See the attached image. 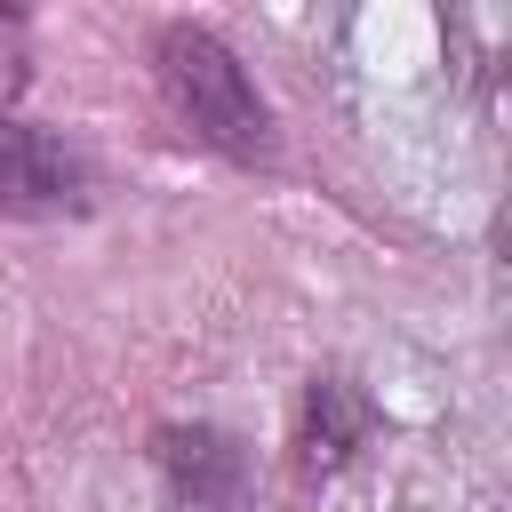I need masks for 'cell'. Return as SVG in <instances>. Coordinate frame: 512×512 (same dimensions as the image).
<instances>
[{
	"label": "cell",
	"instance_id": "cell-1",
	"mask_svg": "<svg viewBox=\"0 0 512 512\" xmlns=\"http://www.w3.org/2000/svg\"><path fill=\"white\" fill-rule=\"evenodd\" d=\"M152 72H160V96L176 104V120H184L200 144H216V152L240 160V168L272 160V104L256 96L248 64H240L208 24H160Z\"/></svg>",
	"mask_w": 512,
	"mask_h": 512
},
{
	"label": "cell",
	"instance_id": "cell-2",
	"mask_svg": "<svg viewBox=\"0 0 512 512\" xmlns=\"http://www.w3.org/2000/svg\"><path fill=\"white\" fill-rule=\"evenodd\" d=\"M152 464H160V488L176 512H248V496H256L248 448L216 424H160Z\"/></svg>",
	"mask_w": 512,
	"mask_h": 512
},
{
	"label": "cell",
	"instance_id": "cell-3",
	"mask_svg": "<svg viewBox=\"0 0 512 512\" xmlns=\"http://www.w3.org/2000/svg\"><path fill=\"white\" fill-rule=\"evenodd\" d=\"M80 200H88V160L64 136L0 112V208L8 216H64Z\"/></svg>",
	"mask_w": 512,
	"mask_h": 512
},
{
	"label": "cell",
	"instance_id": "cell-4",
	"mask_svg": "<svg viewBox=\"0 0 512 512\" xmlns=\"http://www.w3.org/2000/svg\"><path fill=\"white\" fill-rule=\"evenodd\" d=\"M368 432H376L368 392H360V384H344V376H320V384L304 392L296 456H304V472H336V464H352V456H360V440H368Z\"/></svg>",
	"mask_w": 512,
	"mask_h": 512
},
{
	"label": "cell",
	"instance_id": "cell-5",
	"mask_svg": "<svg viewBox=\"0 0 512 512\" xmlns=\"http://www.w3.org/2000/svg\"><path fill=\"white\" fill-rule=\"evenodd\" d=\"M24 80H32V40H24V16L0 8V104H8Z\"/></svg>",
	"mask_w": 512,
	"mask_h": 512
}]
</instances>
